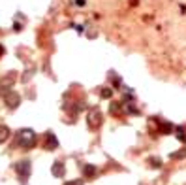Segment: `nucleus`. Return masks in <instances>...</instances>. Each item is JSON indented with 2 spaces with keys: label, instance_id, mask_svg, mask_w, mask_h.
Instances as JSON below:
<instances>
[{
  "label": "nucleus",
  "instance_id": "nucleus-7",
  "mask_svg": "<svg viewBox=\"0 0 186 185\" xmlns=\"http://www.w3.org/2000/svg\"><path fill=\"white\" fill-rule=\"evenodd\" d=\"M66 185H81L79 181H70V183H66Z\"/></svg>",
  "mask_w": 186,
  "mask_h": 185
},
{
  "label": "nucleus",
  "instance_id": "nucleus-5",
  "mask_svg": "<svg viewBox=\"0 0 186 185\" xmlns=\"http://www.w3.org/2000/svg\"><path fill=\"white\" fill-rule=\"evenodd\" d=\"M94 174H96V168H94V166H85V176H87V177L94 176Z\"/></svg>",
  "mask_w": 186,
  "mask_h": 185
},
{
  "label": "nucleus",
  "instance_id": "nucleus-8",
  "mask_svg": "<svg viewBox=\"0 0 186 185\" xmlns=\"http://www.w3.org/2000/svg\"><path fill=\"white\" fill-rule=\"evenodd\" d=\"M0 55H2V47H0Z\"/></svg>",
  "mask_w": 186,
  "mask_h": 185
},
{
  "label": "nucleus",
  "instance_id": "nucleus-3",
  "mask_svg": "<svg viewBox=\"0 0 186 185\" xmlns=\"http://www.w3.org/2000/svg\"><path fill=\"white\" fill-rule=\"evenodd\" d=\"M53 174H55L56 177H60V176L64 174V164H62L60 161H56L55 164H53Z\"/></svg>",
  "mask_w": 186,
  "mask_h": 185
},
{
  "label": "nucleus",
  "instance_id": "nucleus-1",
  "mask_svg": "<svg viewBox=\"0 0 186 185\" xmlns=\"http://www.w3.org/2000/svg\"><path fill=\"white\" fill-rule=\"evenodd\" d=\"M34 144H36V134L32 132L30 129L19 130V134H17V145H21V147L28 149V147H32Z\"/></svg>",
  "mask_w": 186,
  "mask_h": 185
},
{
  "label": "nucleus",
  "instance_id": "nucleus-2",
  "mask_svg": "<svg viewBox=\"0 0 186 185\" xmlns=\"http://www.w3.org/2000/svg\"><path fill=\"white\" fill-rule=\"evenodd\" d=\"M17 174L23 177V183H26V177L30 176V161H28V159L19 161V164H17Z\"/></svg>",
  "mask_w": 186,
  "mask_h": 185
},
{
  "label": "nucleus",
  "instance_id": "nucleus-6",
  "mask_svg": "<svg viewBox=\"0 0 186 185\" xmlns=\"http://www.w3.org/2000/svg\"><path fill=\"white\" fill-rule=\"evenodd\" d=\"M8 129H6V127H0V142H4L6 138H8Z\"/></svg>",
  "mask_w": 186,
  "mask_h": 185
},
{
  "label": "nucleus",
  "instance_id": "nucleus-4",
  "mask_svg": "<svg viewBox=\"0 0 186 185\" xmlns=\"http://www.w3.org/2000/svg\"><path fill=\"white\" fill-rule=\"evenodd\" d=\"M10 100H8V106H10V108H15V104H17V98H19V97H17V95H15V92H12V95H10Z\"/></svg>",
  "mask_w": 186,
  "mask_h": 185
}]
</instances>
